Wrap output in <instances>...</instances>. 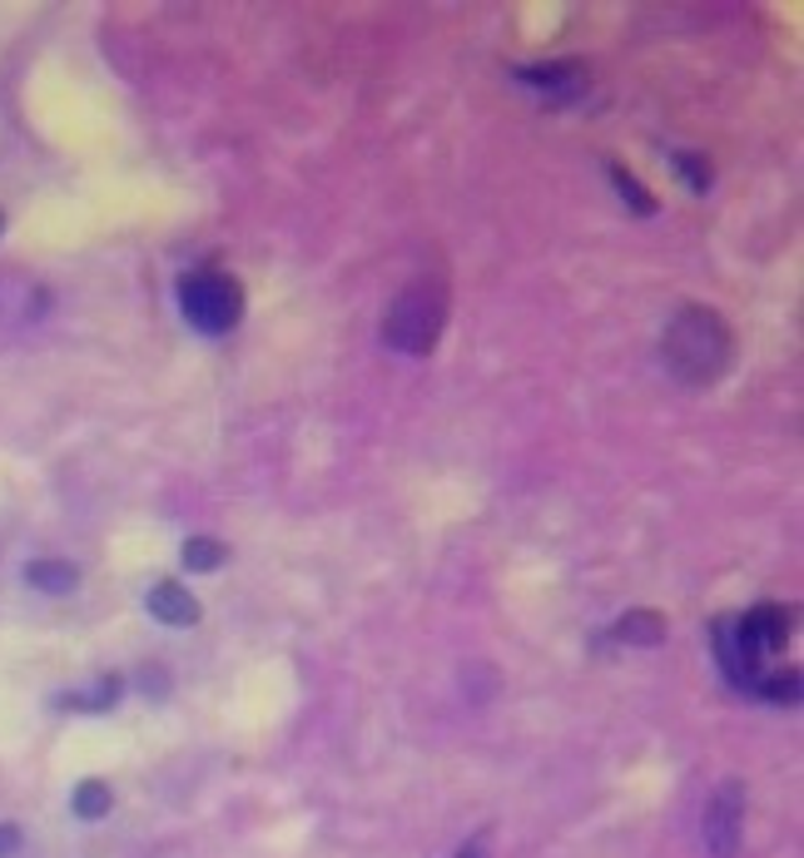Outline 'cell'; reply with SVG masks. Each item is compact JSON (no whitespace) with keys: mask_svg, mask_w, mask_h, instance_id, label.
I'll return each mask as SVG.
<instances>
[{"mask_svg":"<svg viewBox=\"0 0 804 858\" xmlns=\"http://www.w3.org/2000/svg\"><path fill=\"white\" fill-rule=\"evenodd\" d=\"M665 363L680 383H715L730 367V328L710 308H680L676 322L665 328Z\"/></svg>","mask_w":804,"mask_h":858,"instance_id":"obj_1","label":"cell"},{"mask_svg":"<svg viewBox=\"0 0 804 858\" xmlns=\"http://www.w3.org/2000/svg\"><path fill=\"white\" fill-rule=\"evenodd\" d=\"M442 322H447V283L438 273H422V279H412L393 298V308L383 318V343L397 348V353L422 357V353H432Z\"/></svg>","mask_w":804,"mask_h":858,"instance_id":"obj_2","label":"cell"},{"mask_svg":"<svg viewBox=\"0 0 804 858\" xmlns=\"http://www.w3.org/2000/svg\"><path fill=\"white\" fill-rule=\"evenodd\" d=\"M179 308L199 333H229L244 318V283L219 269H199L179 279Z\"/></svg>","mask_w":804,"mask_h":858,"instance_id":"obj_3","label":"cell"},{"mask_svg":"<svg viewBox=\"0 0 804 858\" xmlns=\"http://www.w3.org/2000/svg\"><path fill=\"white\" fill-rule=\"evenodd\" d=\"M741 814H745V784L735 779L720 784L715 799L706 804V824H700L710 858H735V848H741Z\"/></svg>","mask_w":804,"mask_h":858,"instance_id":"obj_4","label":"cell"},{"mask_svg":"<svg viewBox=\"0 0 804 858\" xmlns=\"http://www.w3.org/2000/svg\"><path fill=\"white\" fill-rule=\"evenodd\" d=\"M715 655H720V670L735 690H750L760 685V660L765 655L750 645V635L741 631V615H725L715 621Z\"/></svg>","mask_w":804,"mask_h":858,"instance_id":"obj_5","label":"cell"},{"mask_svg":"<svg viewBox=\"0 0 804 858\" xmlns=\"http://www.w3.org/2000/svg\"><path fill=\"white\" fill-rule=\"evenodd\" d=\"M516 80L532 90H541V99L547 105H571V99L586 90V75H581V64L561 60V64H522L516 70Z\"/></svg>","mask_w":804,"mask_h":858,"instance_id":"obj_6","label":"cell"},{"mask_svg":"<svg viewBox=\"0 0 804 858\" xmlns=\"http://www.w3.org/2000/svg\"><path fill=\"white\" fill-rule=\"evenodd\" d=\"M741 631L750 635L755 650L770 655V650H780V645L790 640V615H784L780 606H755V611L741 615Z\"/></svg>","mask_w":804,"mask_h":858,"instance_id":"obj_7","label":"cell"},{"mask_svg":"<svg viewBox=\"0 0 804 858\" xmlns=\"http://www.w3.org/2000/svg\"><path fill=\"white\" fill-rule=\"evenodd\" d=\"M150 615H160L164 625H194V621H199V601H194L184 586L164 580V586L150 590Z\"/></svg>","mask_w":804,"mask_h":858,"instance_id":"obj_8","label":"cell"},{"mask_svg":"<svg viewBox=\"0 0 804 858\" xmlns=\"http://www.w3.org/2000/svg\"><path fill=\"white\" fill-rule=\"evenodd\" d=\"M25 580H31L35 590H50V596H65V590H75L80 571L70 566V561H31V566H25Z\"/></svg>","mask_w":804,"mask_h":858,"instance_id":"obj_9","label":"cell"},{"mask_svg":"<svg viewBox=\"0 0 804 858\" xmlns=\"http://www.w3.org/2000/svg\"><path fill=\"white\" fill-rule=\"evenodd\" d=\"M616 640H626V645H661L665 640V615L661 611H626V621L616 625Z\"/></svg>","mask_w":804,"mask_h":858,"instance_id":"obj_10","label":"cell"},{"mask_svg":"<svg viewBox=\"0 0 804 858\" xmlns=\"http://www.w3.org/2000/svg\"><path fill=\"white\" fill-rule=\"evenodd\" d=\"M75 814L80 819H105L109 814V784H100V779H85L75 789Z\"/></svg>","mask_w":804,"mask_h":858,"instance_id":"obj_11","label":"cell"},{"mask_svg":"<svg viewBox=\"0 0 804 858\" xmlns=\"http://www.w3.org/2000/svg\"><path fill=\"white\" fill-rule=\"evenodd\" d=\"M184 566L189 571H219L224 566V546H219L214 537H194L189 546H184Z\"/></svg>","mask_w":804,"mask_h":858,"instance_id":"obj_12","label":"cell"},{"mask_svg":"<svg viewBox=\"0 0 804 858\" xmlns=\"http://www.w3.org/2000/svg\"><path fill=\"white\" fill-rule=\"evenodd\" d=\"M611 184H616V193H621V199L636 209V214H655V199L641 189V184H636V174L621 169V164H611Z\"/></svg>","mask_w":804,"mask_h":858,"instance_id":"obj_13","label":"cell"},{"mask_svg":"<svg viewBox=\"0 0 804 858\" xmlns=\"http://www.w3.org/2000/svg\"><path fill=\"white\" fill-rule=\"evenodd\" d=\"M119 700V680L109 675V680H100L90 695H65V709H109Z\"/></svg>","mask_w":804,"mask_h":858,"instance_id":"obj_14","label":"cell"},{"mask_svg":"<svg viewBox=\"0 0 804 858\" xmlns=\"http://www.w3.org/2000/svg\"><path fill=\"white\" fill-rule=\"evenodd\" d=\"M676 169H680V179L690 184V189H710V164L700 160V154H676Z\"/></svg>","mask_w":804,"mask_h":858,"instance_id":"obj_15","label":"cell"},{"mask_svg":"<svg viewBox=\"0 0 804 858\" xmlns=\"http://www.w3.org/2000/svg\"><path fill=\"white\" fill-rule=\"evenodd\" d=\"M760 690L765 700H774V705H784V700H794V690H800V675L794 670H784V675H770V680H760Z\"/></svg>","mask_w":804,"mask_h":858,"instance_id":"obj_16","label":"cell"},{"mask_svg":"<svg viewBox=\"0 0 804 858\" xmlns=\"http://www.w3.org/2000/svg\"><path fill=\"white\" fill-rule=\"evenodd\" d=\"M15 848H21V828L0 824V858H5V854H15Z\"/></svg>","mask_w":804,"mask_h":858,"instance_id":"obj_17","label":"cell"},{"mask_svg":"<svg viewBox=\"0 0 804 858\" xmlns=\"http://www.w3.org/2000/svg\"><path fill=\"white\" fill-rule=\"evenodd\" d=\"M457 858H487V848H482V838H477V844H467V848H457Z\"/></svg>","mask_w":804,"mask_h":858,"instance_id":"obj_18","label":"cell"},{"mask_svg":"<svg viewBox=\"0 0 804 858\" xmlns=\"http://www.w3.org/2000/svg\"><path fill=\"white\" fill-rule=\"evenodd\" d=\"M0 228H5V219H0Z\"/></svg>","mask_w":804,"mask_h":858,"instance_id":"obj_19","label":"cell"}]
</instances>
